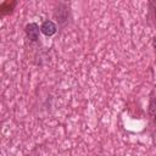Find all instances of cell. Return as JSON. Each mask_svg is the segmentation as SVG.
Listing matches in <instances>:
<instances>
[{
    "label": "cell",
    "mask_w": 156,
    "mask_h": 156,
    "mask_svg": "<svg viewBox=\"0 0 156 156\" xmlns=\"http://www.w3.org/2000/svg\"><path fill=\"white\" fill-rule=\"evenodd\" d=\"M40 32H41V30L39 29V26H38L37 23H34V22L28 23V24L26 26V34H27V37H28L32 41H37V40L39 39Z\"/></svg>",
    "instance_id": "6da1fadb"
},
{
    "label": "cell",
    "mask_w": 156,
    "mask_h": 156,
    "mask_svg": "<svg viewBox=\"0 0 156 156\" xmlns=\"http://www.w3.org/2000/svg\"><path fill=\"white\" fill-rule=\"evenodd\" d=\"M40 30H41V33L43 34H45L46 37H51V35H54L55 33H56V30H57V28H56V24L52 22V21H44L43 22V24H41V27H40Z\"/></svg>",
    "instance_id": "7a4b0ae2"
},
{
    "label": "cell",
    "mask_w": 156,
    "mask_h": 156,
    "mask_svg": "<svg viewBox=\"0 0 156 156\" xmlns=\"http://www.w3.org/2000/svg\"><path fill=\"white\" fill-rule=\"evenodd\" d=\"M152 46H154V49L156 50V37L152 39Z\"/></svg>",
    "instance_id": "3957f363"
},
{
    "label": "cell",
    "mask_w": 156,
    "mask_h": 156,
    "mask_svg": "<svg viewBox=\"0 0 156 156\" xmlns=\"http://www.w3.org/2000/svg\"><path fill=\"white\" fill-rule=\"evenodd\" d=\"M155 16H156V4H155Z\"/></svg>",
    "instance_id": "277c9868"
},
{
    "label": "cell",
    "mask_w": 156,
    "mask_h": 156,
    "mask_svg": "<svg viewBox=\"0 0 156 156\" xmlns=\"http://www.w3.org/2000/svg\"><path fill=\"white\" fill-rule=\"evenodd\" d=\"M155 126H156V116H155Z\"/></svg>",
    "instance_id": "5b68a950"
}]
</instances>
